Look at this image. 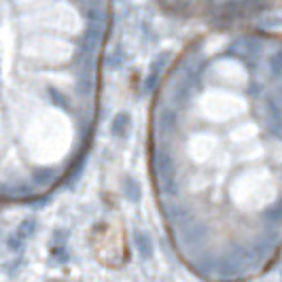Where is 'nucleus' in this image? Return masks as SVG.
Listing matches in <instances>:
<instances>
[{
  "label": "nucleus",
  "instance_id": "obj_1",
  "mask_svg": "<svg viewBox=\"0 0 282 282\" xmlns=\"http://www.w3.org/2000/svg\"><path fill=\"white\" fill-rule=\"evenodd\" d=\"M91 248L96 259L104 267L119 269L125 265L130 257V246H127V233L123 223L119 219L98 223L91 231Z\"/></svg>",
  "mask_w": 282,
  "mask_h": 282
}]
</instances>
